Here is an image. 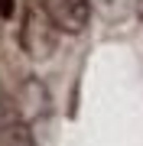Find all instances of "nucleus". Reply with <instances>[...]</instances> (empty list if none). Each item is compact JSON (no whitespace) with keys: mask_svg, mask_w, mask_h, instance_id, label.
Wrapping results in <instances>:
<instances>
[{"mask_svg":"<svg viewBox=\"0 0 143 146\" xmlns=\"http://www.w3.org/2000/svg\"><path fill=\"white\" fill-rule=\"evenodd\" d=\"M55 42H59V33L49 23V16L43 13V7H29L26 16H23V26H20L23 52L33 58H46L49 52H55Z\"/></svg>","mask_w":143,"mask_h":146,"instance_id":"1","label":"nucleus"},{"mask_svg":"<svg viewBox=\"0 0 143 146\" xmlns=\"http://www.w3.org/2000/svg\"><path fill=\"white\" fill-rule=\"evenodd\" d=\"M16 120H20V117H16V104H13V98H10V94L3 91V84H0V136L10 130Z\"/></svg>","mask_w":143,"mask_h":146,"instance_id":"4","label":"nucleus"},{"mask_svg":"<svg viewBox=\"0 0 143 146\" xmlns=\"http://www.w3.org/2000/svg\"><path fill=\"white\" fill-rule=\"evenodd\" d=\"M43 13L49 16V23L55 26V33H81L91 20V0H43Z\"/></svg>","mask_w":143,"mask_h":146,"instance_id":"2","label":"nucleus"},{"mask_svg":"<svg viewBox=\"0 0 143 146\" xmlns=\"http://www.w3.org/2000/svg\"><path fill=\"white\" fill-rule=\"evenodd\" d=\"M16 13V0H0V20H13Z\"/></svg>","mask_w":143,"mask_h":146,"instance_id":"5","label":"nucleus"},{"mask_svg":"<svg viewBox=\"0 0 143 146\" xmlns=\"http://www.w3.org/2000/svg\"><path fill=\"white\" fill-rule=\"evenodd\" d=\"M0 140H3V146H39L36 136H33V130H29V123H23V120H16Z\"/></svg>","mask_w":143,"mask_h":146,"instance_id":"3","label":"nucleus"},{"mask_svg":"<svg viewBox=\"0 0 143 146\" xmlns=\"http://www.w3.org/2000/svg\"><path fill=\"white\" fill-rule=\"evenodd\" d=\"M137 16L143 20V0H137Z\"/></svg>","mask_w":143,"mask_h":146,"instance_id":"6","label":"nucleus"}]
</instances>
